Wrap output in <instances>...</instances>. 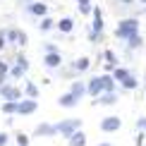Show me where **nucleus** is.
I'll list each match as a JSON object with an SVG mask.
<instances>
[{
    "label": "nucleus",
    "instance_id": "f257e3e1",
    "mask_svg": "<svg viewBox=\"0 0 146 146\" xmlns=\"http://www.w3.org/2000/svg\"><path fill=\"white\" fill-rule=\"evenodd\" d=\"M139 29H141V22H139V17H122V19L117 22V27H115V38L125 43V41H129L132 36L141 34Z\"/></svg>",
    "mask_w": 146,
    "mask_h": 146
},
{
    "label": "nucleus",
    "instance_id": "f03ea898",
    "mask_svg": "<svg viewBox=\"0 0 146 146\" xmlns=\"http://www.w3.org/2000/svg\"><path fill=\"white\" fill-rule=\"evenodd\" d=\"M55 127H58V137L70 139L74 132L82 129V117H65V120H60V122H55Z\"/></svg>",
    "mask_w": 146,
    "mask_h": 146
},
{
    "label": "nucleus",
    "instance_id": "7ed1b4c3",
    "mask_svg": "<svg viewBox=\"0 0 146 146\" xmlns=\"http://www.w3.org/2000/svg\"><path fill=\"white\" fill-rule=\"evenodd\" d=\"M0 98H3V101H15V103H19V101L24 98V91H22L19 86H15L12 82H7L3 89H0Z\"/></svg>",
    "mask_w": 146,
    "mask_h": 146
},
{
    "label": "nucleus",
    "instance_id": "20e7f679",
    "mask_svg": "<svg viewBox=\"0 0 146 146\" xmlns=\"http://www.w3.org/2000/svg\"><path fill=\"white\" fill-rule=\"evenodd\" d=\"M34 137H41V139H53L58 137V127L53 122H41L34 127Z\"/></svg>",
    "mask_w": 146,
    "mask_h": 146
},
{
    "label": "nucleus",
    "instance_id": "39448f33",
    "mask_svg": "<svg viewBox=\"0 0 146 146\" xmlns=\"http://www.w3.org/2000/svg\"><path fill=\"white\" fill-rule=\"evenodd\" d=\"M101 132H106V134H113V132H117L120 127H122V120L117 117V115H108V117L101 120Z\"/></svg>",
    "mask_w": 146,
    "mask_h": 146
},
{
    "label": "nucleus",
    "instance_id": "423d86ee",
    "mask_svg": "<svg viewBox=\"0 0 146 146\" xmlns=\"http://www.w3.org/2000/svg\"><path fill=\"white\" fill-rule=\"evenodd\" d=\"M36 110H38V101H34V98H22L19 106H17V115H19V117L34 115Z\"/></svg>",
    "mask_w": 146,
    "mask_h": 146
},
{
    "label": "nucleus",
    "instance_id": "0eeeda50",
    "mask_svg": "<svg viewBox=\"0 0 146 146\" xmlns=\"http://www.w3.org/2000/svg\"><path fill=\"white\" fill-rule=\"evenodd\" d=\"M117 101H120L117 91H106V94H101L98 98L91 101V106H106V108H110V106H117Z\"/></svg>",
    "mask_w": 146,
    "mask_h": 146
},
{
    "label": "nucleus",
    "instance_id": "6e6552de",
    "mask_svg": "<svg viewBox=\"0 0 146 146\" xmlns=\"http://www.w3.org/2000/svg\"><path fill=\"white\" fill-rule=\"evenodd\" d=\"M86 94L91 96V98H98V96L103 94V79H101V74L86 79Z\"/></svg>",
    "mask_w": 146,
    "mask_h": 146
},
{
    "label": "nucleus",
    "instance_id": "1a4fd4ad",
    "mask_svg": "<svg viewBox=\"0 0 146 146\" xmlns=\"http://www.w3.org/2000/svg\"><path fill=\"white\" fill-rule=\"evenodd\" d=\"M91 29L96 34H103L106 31V22H103V10L98 5H94V12H91Z\"/></svg>",
    "mask_w": 146,
    "mask_h": 146
},
{
    "label": "nucleus",
    "instance_id": "9d476101",
    "mask_svg": "<svg viewBox=\"0 0 146 146\" xmlns=\"http://www.w3.org/2000/svg\"><path fill=\"white\" fill-rule=\"evenodd\" d=\"M62 65H65L62 53H46L43 55V67L46 70H60Z\"/></svg>",
    "mask_w": 146,
    "mask_h": 146
},
{
    "label": "nucleus",
    "instance_id": "9b49d317",
    "mask_svg": "<svg viewBox=\"0 0 146 146\" xmlns=\"http://www.w3.org/2000/svg\"><path fill=\"white\" fill-rule=\"evenodd\" d=\"M27 12L31 17H36V19H43V17H48V5L43 3V0H38V3L27 5Z\"/></svg>",
    "mask_w": 146,
    "mask_h": 146
},
{
    "label": "nucleus",
    "instance_id": "f8f14e48",
    "mask_svg": "<svg viewBox=\"0 0 146 146\" xmlns=\"http://www.w3.org/2000/svg\"><path fill=\"white\" fill-rule=\"evenodd\" d=\"M70 94L74 96V98H79V101H82L84 96H89V94H86V79H72Z\"/></svg>",
    "mask_w": 146,
    "mask_h": 146
},
{
    "label": "nucleus",
    "instance_id": "ddd939ff",
    "mask_svg": "<svg viewBox=\"0 0 146 146\" xmlns=\"http://www.w3.org/2000/svg\"><path fill=\"white\" fill-rule=\"evenodd\" d=\"M91 65H94V60H91L89 55H82V58H77L74 62H72V67H74L77 77H79V74H84V72H89V70H91Z\"/></svg>",
    "mask_w": 146,
    "mask_h": 146
},
{
    "label": "nucleus",
    "instance_id": "4468645a",
    "mask_svg": "<svg viewBox=\"0 0 146 146\" xmlns=\"http://www.w3.org/2000/svg\"><path fill=\"white\" fill-rule=\"evenodd\" d=\"M58 106H60V108H65V110H72V108H77V106H79V98H74L70 91H65V94H60Z\"/></svg>",
    "mask_w": 146,
    "mask_h": 146
},
{
    "label": "nucleus",
    "instance_id": "2eb2a0df",
    "mask_svg": "<svg viewBox=\"0 0 146 146\" xmlns=\"http://www.w3.org/2000/svg\"><path fill=\"white\" fill-rule=\"evenodd\" d=\"M141 48H144V36H141V34L132 36L129 41H125V50H127V53H134V50H141Z\"/></svg>",
    "mask_w": 146,
    "mask_h": 146
},
{
    "label": "nucleus",
    "instance_id": "dca6fc26",
    "mask_svg": "<svg viewBox=\"0 0 146 146\" xmlns=\"http://www.w3.org/2000/svg\"><path fill=\"white\" fill-rule=\"evenodd\" d=\"M55 29L60 34H72L74 31V19H72V17H62V19H58Z\"/></svg>",
    "mask_w": 146,
    "mask_h": 146
},
{
    "label": "nucleus",
    "instance_id": "f3484780",
    "mask_svg": "<svg viewBox=\"0 0 146 146\" xmlns=\"http://www.w3.org/2000/svg\"><path fill=\"white\" fill-rule=\"evenodd\" d=\"M24 98H38V86H36V84L31 82V79H27V82H24Z\"/></svg>",
    "mask_w": 146,
    "mask_h": 146
},
{
    "label": "nucleus",
    "instance_id": "a211bd4d",
    "mask_svg": "<svg viewBox=\"0 0 146 146\" xmlns=\"http://www.w3.org/2000/svg\"><path fill=\"white\" fill-rule=\"evenodd\" d=\"M67 144H70V146H86V132H84V129L74 132V134L67 139Z\"/></svg>",
    "mask_w": 146,
    "mask_h": 146
},
{
    "label": "nucleus",
    "instance_id": "6ab92c4d",
    "mask_svg": "<svg viewBox=\"0 0 146 146\" xmlns=\"http://www.w3.org/2000/svg\"><path fill=\"white\" fill-rule=\"evenodd\" d=\"M120 86H122V91H137L139 86H141V82H139V79H137L134 74H129V77H127L122 84H120Z\"/></svg>",
    "mask_w": 146,
    "mask_h": 146
},
{
    "label": "nucleus",
    "instance_id": "aec40b11",
    "mask_svg": "<svg viewBox=\"0 0 146 146\" xmlns=\"http://www.w3.org/2000/svg\"><path fill=\"white\" fill-rule=\"evenodd\" d=\"M55 19L53 17H43V19H38V31H43V34H48V31H53L55 29Z\"/></svg>",
    "mask_w": 146,
    "mask_h": 146
},
{
    "label": "nucleus",
    "instance_id": "412c9836",
    "mask_svg": "<svg viewBox=\"0 0 146 146\" xmlns=\"http://www.w3.org/2000/svg\"><path fill=\"white\" fill-rule=\"evenodd\" d=\"M110 74H113V79H115V82H117V84H122L125 79H127V77L132 74V72L127 70V67H122V65H120V67H115V70L110 72Z\"/></svg>",
    "mask_w": 146,
    "mask_h": 146
},
{
    "label": "nucleus",
    "instance_id": "4be33fe9",
    "mask_svg": "<svg viewBox=\"0 0 146 146\" xmlns=\"http://www.w3.org/2000/svg\"><path fill=\"white\" fill-rule=\"evenodd\" d=\"M17 106H19V103H15V101H3L0 110H3L5 115H10V117H15V115H17Z\"/></svg>",
    "mask_w": 146,
    "mask_h": 146
},
{
    "label": "nucleus",
    "instance_id": "5701e85b",
    "mask_svg": "<svg viewBox=\"0 0 146 146\" xmlns=\"http://www.w3.org/2000/svg\"><path fill=\"white\" fill-rule=\"evenodd\" d=\"M101 79H103V94H106V91H115V89H117V82L113 79V74H101Z\"/></svg>",
    "mask_w": 146,
    "mask_h": 146
},
{
    "label": "nucleus",
    "instance_id": "b1692460",
    "mask_svg": "<svg viewBox=\"0 0 146 146\" xmlns=\"http://www.w3.org/2000/svg\"><path fill=\"white\" fill-rule=\"evenodd\" d=\"M19 31H22V29H17V27L5 29V38H7V43H19Z\"/></svg>",
    "mask_w": 146,
    "mask_h": 146
},
{
    "label": "nucleus",
    "instance_id": "393cba45",
    "mask_svg": "<svg viewBox=\"0 0 146 146\" xmlns=\"http://www.w3.org/2000/svg\"><path fill=\"white\" fill-rule=\"evenodd\" d=\"M15 65H19L24 72H29V58L24 55V53H17V55H15Z\"/></svg>",
    "mask_w": 146,
    "mask_h": 146
},
{
    "label": "nucleus",
    "instance_id": "a878e982",
    "mask_svg": "<svg viewBox=\"0 0 146 146\" xmlns=\"http://www.w3.org/2000/svg\"><path fill=\"white\" fill-rule=\"evenodd\" d=\"M29 139H31L29 134H24V132H17V134H15V144H17V146H29Z\"/></svg>",
    "mask_w": 146,
    "mask_h": 146
},
{
    "label": "nucleus",
    "instance_id": "bb28decb",
    "mask_svg": "<svg viewBox=\"0 0 146 146\" xmlns=\"http://www.w3.org/2000/svg\"><path fill=\"white\" fill-rule=\"evenodd\" d=\"M24 74H27V72H24L19 65H12V67H10V79H22Z\"/></svg>",
    "mask_w": 146,
    "mask_h": 146
},
{
    "label": "nucleus",
    "instance_id": "cd10ccee",
    "mask_svg": "<svg viewBox=\"0 0 146 146\" xmlns=\"http://www.w3.org/2000/svg\"><path fill=\"white\" fill-rule=\"evenodd\" d=\"M0 77L10 79V62H7V60H0Z\"/></svg>",
    "mask_w": 146,
    "mask_h": 146
},
{
    "label": "nucleus",
    "instance_id": "c85d7f7f",
    "mask_svg": "<svg viewBox=\"0 0 146 146\" xmlns=\"http://www.w3.org/2000/svg\"><path fill=\"white\" fill-rule=\"evenodd\" d=\"M101 41H103V34H96L94 31V29H89V43H101Z\"/></svg>",
    "mask_w": 146,
    "mask_h": 146
},
{
    "label": "nucleus",
    "instance_id": "c756f323",
    "mask_svg": "<svg viewBox=\"0 0 146 146\" xmlns=\"http://www.w3.org/2000/svg\"><path fill=\"white\" fill-rule=\"evenodd\" d=\"M46 53H60V46L53 43V41H48V43L43 46V55H46Z\"/></svg>",
    "mask_w": 146,
    "mask_h": 146
},
{
    "label": "nucleus",
    "instance_id": "7c9ffc66",
    "mask_svg": "<svg viewBox=\"0 0 146 146\" xmlns=\"http://www.w3.org/2000/svg\"><path fill=\"white\" fill-rule=\"evenodd\" d=\"M77 10H79L82 17H89L91 12H94V5H77Z\"/></svg>",
    "mask_w": 146,
    "mask_h": 146
},
{
    "label": "nucleus",
    "instance_id": "2f4dec72",
    "mask_svg": "<svg viewBox=\"0 0 146 146\" xmlns=\"http://www.w3.org/2000/svg\"><path fill=\"white\" fill-rule=\"evenodd\" d=\"M137 132H146V115L137 117Z\"/></svg>",
    "mask_w": 146,
    "mask_h": 146
},
{
    "label": "nucleus",
    "instance_id": "473e14b6",
    "mask_svg": "<svg viewBox=\"0 0 146 146\" xmlns=\"http://www.w3.org/2000/svg\"><path fill=\"white\" fill-rule=\"evenodd\" d=\"M134 3H137V0H115V7H117V5H120V10H122V7H132Z\"/></svg>",
    "mask_w": 146,
    "mask_h": 146
},
{
    "label": "nucleus",
    "instance_id": "72a5a7b5",
    "mask_svg": "<svg viewBox=\"0 0 146 146\" xmlns=\"http://www.w3.org/2000/svg\"><path fill=\"white\" fill-rule=\"evenodd\" d=\"M27 43H29V34H27V31H19V43H17V46H19V48H24Z\"/></svg>",
    "mask_w": 146,
    "mask_h": 146
},
{
    "label": "nucleus",
    "instance_id": "f704fd0d",
    "mask_svg": "<svg viewBox=\"0 0 146 146\" xmlns=\"http://www.w3.org/2000/svg\"><path fill=\"white\" fill-rule=\"evenodd\" d=\"M144 139H146V132H137V137H134V146H144Z\"/></svg>",
    "mask_w": 146,
    "mask_h": 146
},
{
    "label": "nucleus",
    "instance_id": "c9c22d12",
    "mask_svg": "<svg viewBox=\"0 0 146 146\" xmlns=\"http://www.w3.org/2000/svg\"><path fill=\"white\" fill-rule=\"evenodd\" d=\"M7 46V38H5V29H0V50H5Z\"/></svg>",
    "mask_w": 146,
    "mask_h": 146
},
{
    "label": "nucleus",
    "instance_id": "e433bc0d",
    "mask_svg": "<svg viewBox=\"0 0 146 146\" xmlns=\"http://www.w3.org/2000/svg\"><path fill=\"white\" fill-rule=\"evenodd\" d=\"M7 141H10V134L7 132H0V146H7Z\"/></svg>",
    "mask_w": 146,
    "mask_h": 146
},
{
    "label": "nucleus",
    "instance_id": "4c0bfd02",
    "mask_svg": "<svg viewBox=\"0 0 146 146\" xmlns=\"http://www.w3.org/2000/svg\"><path fill=\"white\" fill-rule=\"evenodd\" d=\"M17 3H19V5H24V7H27V5H31V3H38V0H17Z\"/></svg>",
    "mask_w": 146,
    "mask_h": 146
},
{
    "label": "nucleus",
    "instance_id": "58836bf2",
    "mask_svg": "<svg viewBox=\"0 0 146 146\" xmlns=\"http://www.w3.org/2000/svg\"><path fill=\"white\" fill-rule=\"evenodd\" d=\"M77 5H91V0H77Z\"/></svg>",
    "mask_w": 146,
    "mask_h": 146
},
{
    "label": "nucleus",
    "instance_id": "ea45409f",
    "mask_svg": "<svg viewBox=\"0 0 146 146\" xmlns=\"http://www.w3.org/2000/svg\"><path fill=\"white\" fill-rule=\"evenodd\" d=\"M96 146H110V144H108V141H101V144H96Z\"/></svg>",
    "mask_w": 146,
    "mask_h": 146
},
{
    "label": "nucleus",
    "instance_id": "a19ab883",
    "mask_svg": "<svg viewBox=\"0 0 146 146\" xmlns=\"http://www.w3.org/2000/svg\"><path fill=\"white\" fill-rule=\"evenodd\" d=\"M137 5H146V0H137Z\"/></svg>",
    "mask_w": 146,
    "mask_h": 146
},
{
    "label": "nucleus",
    "instance_id": "79ce46f5",
    "mask_svg": "<svg viewBox=\"0 0 146 146\" xmlns=\"http://www.w3.org/2000/svg\"><path fill=\"white\" fill-rule=\"evenodd\" d=\"M144 86H146V74H144Z\"/></svg>",
    "mask_w": 146,
    "mask_h": 146
}]
</instances>
